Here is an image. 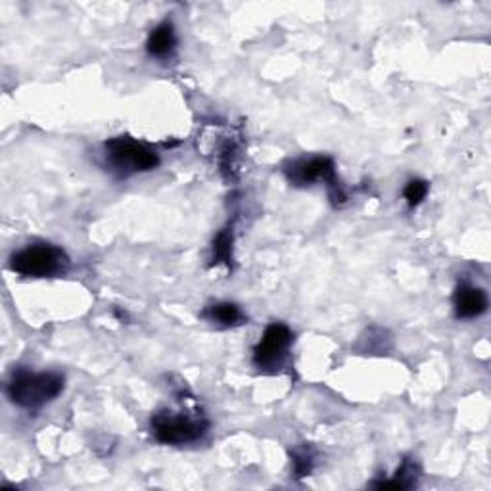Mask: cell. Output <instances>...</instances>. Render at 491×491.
Segmentation results:
<instances>
[{"label":"cell","instance_id":"1","mask_svg":"<svg viewBox=\"0 0 491 491\" xmlns=\"http://www.w3.org/2000/svg\"><path fill=\"white\" fill-rule=\"evenodd\" d=\"M66 378L59 373H29L18 370L10 378L6 393L10 401L20 409L39 411L44 405L52 403L64 392Z\"/></svg>","mask_w":491,"mask_h":491},{"label":"cell","instance_id":"2","mask_svg":"<svg viewBox=\"0 0 491 491\" xmlns=\"http://www.w3.org/2000/svg\"><path fill=\"white\" fill-rule=\"evenodd\" d=\"M69 257L54 244H31L12 254L10 269L26 279H51L64 274Z\"/></svg>","mask_w":491,"mask_h":491},{"label":"cell","instance_id":"3","mask_svg":"<svg viewBox=\"0 0 491 491\" xmlns=\"http://www.w3.org/2000/svg\"><path fill=\"white\" fill-rule=\"evenodd\" d=\"M210 423L200 413L160 411L152 416V434L165 446H185L208 434Z\"/></svg>","mask_w":491,"mask_h":491},{"label":"cell","instance_id":"4","mask_svg":"<svg viewBox=\"0 0 491 491\" xmlns=\"http://www.w3.org/2000/svg\"><path fill=\"white\" fill-rule=\"evenodd\" d=\"M104 158L112 171L122 177H129L133 173H147L155 170L160 165V155L150 147L142 145L139 140L129 137L110 139L104 145Z\"/></svg>","mask_w":491,"mask_h":491},{"label":"cell","instance_id":"5","mask_svg":"<svg viewBox=\"0 0 491 491\" xmlns=\"http://www.w3.org/2000/svg\"><path fill=\"white\" fill-rule=\"evenodd\" d=\"M286 178L294 186H309L313 183H327L329 193L334 203H342L345 200L344 190L337 178V165L327 155L319 158H304L286 165Z\"/></svg>","mask_w":491,"mask_h":491},{"label":"cell","instance_id":"6","mask_svg":"<svg viewBox=\"0 0 491 491\" xmlns=\"http://www.w3.org/2000/svg\"><path fill=\"white\" fill-rule=\"evenodd\" d=\"M294 344L292 330L282 322H271L254 347V365L263 373H277Z\"/></svg>","mask_w":491,"mask_h":491},{"label":"cell","instance_id":"7","mask_svg":"<svg viewBox=\"0 0 491 491\" xmlns=\"http://www.w3.org/2000/svg\"><path fill=\"white\" fill-rule=\"evenodd\" d=\"M453 307L457 319H476L487 311V294L471 284H461L453 296Z\"/></svg>","mask_w":491,"mask_h":491},{"label":"cell","instance_id":"8","mask_svg":"<svg viewBox=\"0 0 491 491\" xmlns=\"http://www.w3.org/2000/svg\"><path fill=\"white\" fill-rule=\"evenodd\" d=\"M175 49H177V33L171 21H163L158 28L152 29L147 41V51L150 56L165 59L173 56Z\"/></svg>","mask_w":491,"mask_h":491},{"label":"cell","instance_id":"9","mask_svg":"<svg viewBox=\"0 0 491 491\" xmlns=\"http://www.w3.org/2000/svg\"><path fill=\"white\" fill-rule=\"evenodd\" d=\"M202 319H206L208 322H211V325H218L221 329L241 327L246 322L244 311L231 302H219V304L208 305L202 311Z\"/></svg>","mask_w":491,"mask_h":491},{"label":"cell","instance_id":"10","mask_svg":"<svg viewBox=\"0 0 491 491\" xmlns=\"http://www.w3.org/2000/svg\"><path fill=\"white\" fill-rule=\"evenodd\" d=\"M416 478H418V466L411 461H403L400 471L395 472L392 480H386V482L382 480L373 486L380 487V489H409V487L416 486Z\"/></svg>","mask_w":491,"mask_h":491},{"label":"cell","instance_id":"11","mask_svg":"<svg viewBox=\"0 0 491 491\" xmlns=\"http://www.w3.org/2000/svg\"><path fill=\"white\" fill-rule=\"evenodd\" d=\"M233 229H223L213 241V263L215 265H229L233 263Z\"/></svg>","mask_w":491,"mask_h":491},{"label":"cell","instance_id":"12","mask_svg":"<svg viewBox=\"0 0 491 491\" xmlns=\"http://www.w3.org/2000/svg\"><path fill=\"white\" fill-rule=\"evenodd\" d=\"M315 455L307 446H299L292 451V464H294V474L296 478H305L313 471Z\"/></svg>","mask_w":491,"mask_h":491},{"label":"cell","instance_id":"13","mask_svg":"<svg viewBox=\"0 0 491 491\" xmlns=\"http://www.w3.org/2000/svg\"><path fill=\"white\" fill-rule=\"evenodd\" d=\"M428 190H430V185L426 181H423V178H413V181L407 183V186L403 190V198L407 200V206L409 208L421 206L424 198L428 196Z\"/></svg>","mask_w":491,"mask_h":491}]
</instances>
